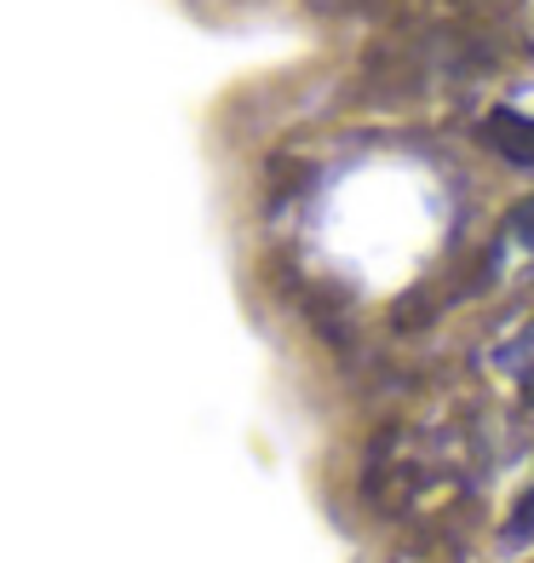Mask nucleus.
I'll return each instance as SVG.
<instances>
[{
  "instance_id": "nucleus-1",
  "label": "nucleus",
  "mask_w": 534,
  "mask_h": 563,
  "mask_svg": "<svg viewBox=\"0 0 534 563\" xmlns=\"http://www.w3.org/2000/svg\"><path fill=\"white\" fill-rule=\"evenodd\" d=\"M482 139H489L505 162L534 167V121H529V115H518V110H494L489 121H482Z\"/></svg>"
}]
</instances>
